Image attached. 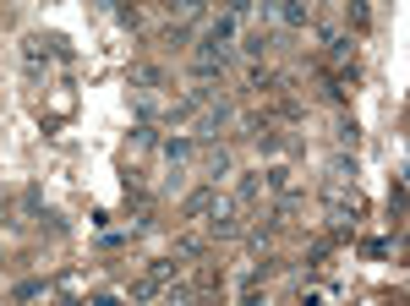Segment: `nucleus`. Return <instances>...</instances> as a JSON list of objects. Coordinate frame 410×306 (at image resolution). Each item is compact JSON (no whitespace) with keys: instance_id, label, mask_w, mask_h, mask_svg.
<instances>
[{"instance_id":"nucleus-7","label":"nucleus","mask_w":410,"mask_h":306,"mask_svg":"<svg viewBox=\"0 0 410 306\" xmlns=\"http://www.w3.org/2000/svg\"><path fill=\"white\" fill-rule=\"evenodd\" d=\"M203 170H208V181H219V175L230 170V153H225V148H213V153L203 159Z\"/></svg>"},{"instance_id":"nucleus-12","label":"nucleus","mask_w":410,"mask_h":306,"mask_svg":"<svg viewBox=\"0 0 410 306\" xmlns=\"http://www.w3.org/2000/svg\"><path fill=\"white\" fill-rule=\"evenodd\" d=\"M241 49H246V55H263V49H268V33H246Z\"/></svg>"},{"instance_id":"nucleus-6","label":"nucleus","mask_w":410,"mask_h":306,"mask_svg":"<svg viewBox=\"0 0 410 306\" xmlns=\"http://www.w3.org/2000/svg\"><path fill=\"white\" fill-rule=\"evenodd\" d=\"M192 153H197V143H192V137H170V143H164V159H170V164H186Z\"/></svg>"},{"instance_id":"nucleus-1","label":"nucleus","mask_w":410,"mask_h":306,"mask_svg":"<svg viewBox=\"0 0 410 306\" xmlns=\"http://www.w3.org/2000/svg\"><path fill=\"white\" fill-rule=\"evenodd\" d=\"M323 208L334 225H350L356 213H361V197H356V181H328L323 186Z\"/></svg>"},{"instance_id":"nucleus-5","label":"nucleus","mask_w":410,"mask_h":306,"mask_svg":"<svg viewBox=\"0 0 410 306\" xmlns=\"http://www.w3.org/2000/svg\"><path fill=\"white\" fill-rule=\"evenodd\" d=\"M49 44H55V39H28V44H22V61H28V66H33V71H39V66L49 61V55H55Z\"/></svg>"},{"instance_id":"nucleus-8","label":"nucleus","mask_w":410,"mask_h":306,"mask_svg":"<svg viewBox=\"0 0 410 306\" xmlns=\"http://www.w3.org/2000/svg\"><path fill=\"white\" fill-rule=\"evenodd\" d=\"M131 82H137V93L159 88V66H137V71H131Z\"/></svg>"},{"instance_id":"nucleus-9","label":"nucleus","mask_w":410,"mask_h":306,"mask_svg":"<svg viewBox=\"0 0 410 306\" xmlns=\"http://www.w3.org/2000/svg\"><path fill=\"white\" fill-rule=\"evenodd\" d=\"M279 22H285V28H307V6H285Z\"/></svg>"},{"instance_id":"nucleus-10","label":"nucleus","mask_w":410,"mask_h":306,"mask_svg":"<svg viewBox=\"0 0 410 306\" xmlns=\"http://www.w3.org/2000/svg\"><path fill=\"white\" fill-rule=\"evenodd\" d=\"M257 192H263V181H257V175H241V186H235V197H241V203H252Z\"/></svg>"},{"instance_id":"nucleus-4","label":"nucleus","mask_w":410,"mask_h":306,"mask_svg":"<svg viewBox=\"0 0 410 306\" xmlns=\"http://www.w3.org/2000/svg\"><path fill=\"white\" fill-rule=\"evenodd\" d=\"M235 28H241V11H219V17L208 22V39L230 44V39H235Z\"/></svg>"},{"instance_id":"nucleus-2","label":"nucleus","mask_w":410,"mask_h":306,"mask_svg":"<svg viewBox=\"0 0 410 306\" xmlns=\"http://www.w3.org/2000/svg\"><path fill=\"white\" fill-rule=\"evenodd\" d=\"M235 61V49L230 44H219V39H197V77H213V71H225V66Z\"/></svg>"},{"instance_id":"nucleus-11","label":"nucleus","mask_w":410,"mask_h":306,"mask_svg":"<svg viewBox=\"0 0 410 306\" xmlns=\"http://www.w3.org/2000/svg\"><path fill=\"white\" fill-rule=\"evenodd\" d=\"M170 273H175V263H148V285L159 290V285H164V279H170Z\"/></svg>"},{"instance_id":"nucleus-3","label":"nucleus","mask_w":410,"mask_h":306,"mask_svg":"<svg viewBox=\"0 0 410 306\" xmlns=\"http://www.w3.org/2000/svg\"><path fill=\"white\" fill-rule=\"evenodd\" d=\"M213 208H219L213 186H203V192H192V197H186V213H192V219H213Z\"/></svg>"}]
</instances>
